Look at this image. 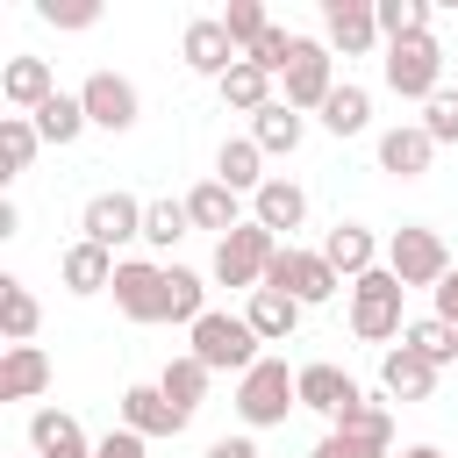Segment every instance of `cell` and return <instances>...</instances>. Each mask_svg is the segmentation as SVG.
<instances>
[{
	"instance_id": "18",
	"label": "cell",
	"mask_w": 458,
	"mask_h": 458,
	"mask_svg": "<svg viewBox=\"0 0 458 458\" xmlns=\"http://www.w3.org/2000/svg\"><path fill=\"white\" fill-rule=\"evenodd\" d=\"M322 258L336 265V279H365L372 265H386V258H379V236H372L365 222H336V229L322 236Z\"/></svg>"
},
{
	"instance_id": "26",
	"label": "cell",
	"mask_w": 458,
	"mask_h": 458,
	"mask_svg": "<svg viewBox=\"0 0 458 458\" xmlns=\"http://www.w3.org/2000/svg\"><path fill=\"white\" fill-rule=\"evenodd\" d=\"M215 86H222V107H236V114H265L272 107V72H258L250 57H236Z\"/></svg>"
},
{
	"instance_id": "25",
	"label": "cell",
	"mask_w": 458,
	"mask_h": 458,
	"mask_svg": "<svg viewBox=\"0 0 458 458\" xmlns=\"http://www.w3.org/2000/svg\"><path fill=\"white\" fill-rule=\"evenodd\" d=\"M215 179H222L229 193H258L272 172H265V150H258L250 136H229V143L215 150Z\"/></svg>"
},
{
	"instance_id": "7",
	"label": "cell",
	"mask_w": 458,
	"mask_h": 458,
	"mask_svg": "<svg viewBox=\"0 0 458 458\" xmlns=\"http://www.w3.org/2000/svg\"><path fill=\"white\" fill-rule=\"evenodd\" d=\"M265 286L272 293H286V301H301V308H322L344 279H336V265L322 258V250H301V243H279V258H272V272H265Z\"/></svg>"
},
{
	"instance_id": "30",
	"label": "cell",
	"mask_w": 458,
	"mask_h": 458,
	"mask_svg": "<svg viewBox=\"0 0 458 458\" xmlns=\"http://www.w3.org/2000/svg\"><path fill=\"white\" fill-rule=\"evenodd\" d=\"M322 129H329V136H365V129H372V93L344 79V86L322 100Z\"/></svg>"
},
{
	"instance_id": "46",
	"label": "cell",
	"mask_w": 458,
	"mask_h": 458,
	"mask_svg": "<svg viewBox=\"0 0 458 458\" xmlns=\"http://www.w3.org/2000/svg\"><path fill=\"white\" fill-rule=\"evenodd\" d=\"M401 458H444V451H437V444H408Z\"/></svg>"
},
{
	"instance_id": "40",
	"label": "cell",
	"mask_w": 458,
	"mask_h": 458,
	"mask_svg": "<svg viewBox=\"0 0 458 458\" xmlns=\"http://www.w3.org/2000/svg\"><path fill=\"white\" fill-rule=\"evenodd\" d=\"M308 458H394V444H379V437H358V429H329Z\"/></svg>"
},
{
	"instance_id": "8",
	"label": "cell",
	"mask_w": 458,
	"mask_h": 458,
	"mask_svg": "<svg viewBox=\"0 0 458 458\" xmlns=\"http://www.w3.org/2000/svg\"><path fill=\"white\" fill-rule=\"evenodd\" d=\"M107 293H114V308H122L129 322H165V293H172V272H165V265H150V258H122Z\"/></svg>"
},
{
	"instance_id": "23",
	"label": "cell",
	"mask_w": 458,
	"mask_h": 458,
	"mask_svg": "<svg viewBox=\"0 0 458 458\" xmlns=\"http://www.w3.org/2000/svg\"><path fill=\"white\" fill-rule=\"evenodd\" d=\"M301 315H308V308L286 301V293H272V286H258V293L243 301V322L258 329V344H286V336L301 329Z\"/></svg>"
},
{
	"instance_id": "33",
	"label": "cell",
	"mask_w": 458,
	"mask_h": 458,
	"mask_svg": "<svg viewBox=\"0 0 458 458\" xmlns=\"http://www.w3.org/2000/svg\"><path fill=\"white\" fill-rule=\"evenodd\" d=\"M401 344H408V351H422L437 372H444V365H458V329H451L444 315H422V322H408V329H401Z\"/></svg>"
},
{
	"instance_id": "6",
	"label": "cell",
	"mask_w": 458,
	"mask_h": 458,
	"mask_svg": "<svg viewBox=\"0 0 458 458\" xmlns=\"http://www.w3.org/2000/svg\"><path fill=\"white\" fill-rule=\"evenodd\" d=\"M386 86L401 93V100H437L444 93V50H437V36H401V43H386Z\"/></svg>"
},
{
	"instance_id": "11",
	"label": "cell",
	"mask_w": 458,
	"mask_h": 458,
	"mask_svg": "<svg viewBox=\"0 0 458 458\" xmlns=\"http://www.w3.org/2000/svg\"><path fill=\"white\" fill-rule=\"evenodd\" d=\"M322 43L344 57H365L379 43V7L372 0H322Z\"/></svg>"
},
{
	"instance_id": "1",
	"label": "cell",
	"mask_w": 458,
	"mask_h": 458,
	"mask_svg": "<svg viewBox=\"0 0 458 458\" xmlns=\"http://www.w3.org/2000/svg\"><path fill=\"white\" fill-rule=\"evenodd\" d=\"M401 293H408V286H401L386 265H372L365 279H351V336L394 351V336L408 329V322H401Z\"/></svg>"
},
{
	"instance_id": "32",
	"label": "cell",
	"mask_w": 458,
	"mask_h": 458,
	"mask_svg": "<svg viewBox=\"0 0 458 458\" xmlns=\"http://www.w3.org/2000/svg\"><path fill=\"white\" fill-rule=\"evenodd\" d=\"M36 150H43L36 122H29V114H0V179H21V172L36 165Z\"/></svg>"
},
{
	"instance_id": "22",
	"label": "cell",
	"mask_w": 458,
	"mask_h": 458,
	"mask_svg": "<svg viewBox=\"0 0 458 458\" xmlns=\"http://www.w3.org/2000/svg\"><path fill=\"white\" fill-rule=\"evenodd\" d=\"M29 444H36V458H93L86 429H79L64 408H36V415H29Z\"/></svg>"
},
{
	"instance_id": "37",
	"label": "cell",
	"mask_w": 458,
	"mask_h": 458,
	"mask_svg": "<svg viewBox=\"0 0 458 458\" xmlns=\"http://www.w3.org/2000/svg\"><path fill=\"white\" fill-rule=\"evenodd\" d=\"M186 229H193L186 200H150V208H143V243H150V250H172Z\"/></svg>"
},
{
	"instance_id": "27",
	"label": "cell",
	"mask_w": 458,
	"mask_h": 458,
	"mask_svg": "<svg viewBox=\"0 0 458 458\" xmlns=\"http://www.w3.org/2000/svg\"><path fill=\"white\" fill-rule=\"evenodd\" d=\"M186 215H193V229H215V236L243 229V208H236V193H229L222 179H200V186L186 193Z\"/></svg>"
},
{
	"instance_id": "42",
	"label": "cell",
	"mask_w": 458,
	"mask_h": 458,
	"mask_svg": "<svg viewBox=\"0 0 458 458\" xmlns=\"http://www.w3.org/2000/svg\"><path fill=\"white\" fill-rule=\"evenodd\" d=\"M36 14H43L50 29H93V21H100L93 0H36Z\"/></svg>"
},
{
	"instance_id": "5",
	"label": "cell",
	"mask_w": 458,
	"mask_h": 458,
	"mask_svg": "<svg viewBox=\"0 0 458 458\" xmlns=\"http://www.w3.org/2000/svg\"><path fill=\"white\" fill-rule=\"evenodd\" d=\"M386 272L401 279V286H444V272H451V250H444V236L437 229H422V222H401L394 236H386Z\"/></svg>"
},
{
	"instance_id": "19",
	"label": "cell",
	"mask_w": 458,
	"mask_h": 458,
	"mask_svg": "<svg viewBox=\"0 0 458 458\" xmlns=\"http://www.w3.org/2000/svg\"><path fill=\"white\" fill-rule=\"evenodd\" d=\"M193 415H179L157 386H122V429H136V437H179Z\"/></svg>"
},
{
	"instance_id": "4",
	"label": "cell",
	"mask_w": 458,
	"mask_h": 458,
	"mask_svg": "<svg viewBox=\"0 0 458 458\" xmlns=\"http://www.w3.org/2000/svg\"><path fill=\"white\" fill-rule=\"evenodd\" d=\"M272 258H279V236H272L265 222H243V229H229V236L215 243V279H222V286H243V293H258V286H265V272H272Z\"/></svg>"
},
{
	"instance_id": "29",
	"label": "cell",
	"mask_w": 458,
	"mask_h": 458,
	"mask_svg": "<svg viewBox=\"0 0 458 458\" xmlns=\"http://www.w3.org/2000/svg\"><path fill=\"white\" fill-rule=\"evenodd\" d=\"M208 379H215V372H208V365H200V358L186 351V358H172V365L157 372V394H165V401H172L179 415H193V408L208 401Z\"/></svg>"
},
{
	"instance_id": "38",
	"label": "cell",
	"mask_w": 458,
	"mask_h": 458,
	"mask_svg": "<svg viewBox=\"0 0 458 458\" xmlns=\"http://www.w3.org/2000/svg\"><path fill=\"white\" fill-rule=\"evenodd\" d=\"M379 7V36L401 43V36H429V0H372Z\"/></svg>"
},
{
	"instance_id": "3",
	"label": "cell",
	"mask_w": 458,
	"mask_h": 458,
	"mask_svg": "<svg viewBox=\"0 0 458 458\" xmlns=\"http://www.w3.org/2000/svg\"><path fill=\"white\" fill-rule=\"evenodd\" d=\"M186 336H193L186 351H193L208 372H236V379H243V372L258 365V329H250L243 315H222V308H208V315H200Z\"/></svg>"
},
{
	"instance_id": "34",
	"label": "cell",
	"mask_w": 458,
	"mask_h": 458,
	"mask_svg": "<svg viewBox=\"0 0 458 458\" xmlns=\"http://www.w3.org/2000/svg\"><path fill=\"white\" fill-rule=\"evenodd\" d=\"M36 322H43L36 293H29L21 279H0V329H7V344H29V336H36Z\"/></svg>"
},
{
	"instance_id": "15",
	"label": "cell",
	"mask_w": 458,
	"mask_h": 458,
	"mask_svg": "<svg viewBox=\"0 0 458 458\" xmlns=\"http://www.w3.org/2000/svg\"><path fill=\"white\" fill-rule=\"evenodd\" d=\"M250 222H265L272 236H286V243H293V229L308 222V193H301L293 179H279V172H272V179L250 193Z\"/></svg>"
},
{
	"instance_id": "28",
	"label": "cell",
	"mask_w": 458,
	"mask_h": 458,
	"mask_svg": "<svg viewBox=\"0 0 458 458\" xmlns=\"http://www.w3.org/2000/svg\"><path fill=\"white\" fill-rule=\"evenodd\" d=\"M29 122H36V136H43V143H57V150H64V143H79V129H93L79 93H50V100H43Z\"/></svg>"
},
{
	"instance_id": "14",
	"label": "cell",
	"mask_w": 458,
	"mask_h": 458,
	"mask_svg": "<svg viewBox=\"0 0 458 458\" xmlns=\"http://www.w3.org/2000/svg\"><path fill=\"white\" fill-rule=\"evenodd\" d=\"M293 386H301V408H308V415H329V422H336L351 401H365V386H358L344 365H301Z\"/></svg>"
},
{
	"instance_id": "45",
	"label": "cell",
	"mask_w": 458,
	"mask_h": 458,
	"mask_svg": "<svg viewBox=\"0 0 458 458\" xmlns=\"http://www.w3.org/2000/svg\"><path fill=\"white\" fill-rule=\"evenodd\" d=\"M208 458H258V444H250V437H215Z\"/></svg>"
},
{
	"instance_id": "24",
	"label": "cell",
	"mask_w": 458,
	"mask_h": 458,
	"mask_svg": "<svg viewBox=\"0 0 458 458\" xmlns=\"http://www.w3.org/2000/svg\"><path fill=\"white\" fill-rule=\"evenodd\" d=\"M43 386H50V358L36 344H7V358H0V401H36Z\"/></svg>"
},
{
	"instance_id": "13",
	"label": "cell",
	"mask_w": 458,
	"mask_h": 458,
	"mask_svg": "<svg viewBox=\"0 0 458 458\" xmlns=\"http://www.w3.org/2000/svg\"><path fill=\"white\" fill-rule=\"evenodd\" d=\"M179 57H186V72H200V79H222L243 50L229 43V29H222V14H193L186 21V36H179Z\"/></svg>"
},
{
	"instance_id": "44",
	"label": "cell",
	"mask_w": 458,
	"mask_h": 458,
	"mask_svg": "<svg viewBox=\"0 0 458 458\" xmlns=\"http://www.w3.org/2000/svg\"><path fill=\"white\" fill-rule=\"evenodd\" d=\"M437 315L458 329V265H451V272H444V286H437Z\"/></svg>"
},
{
	"instance_id": "16",
	"label": "cell",
	"mask_w": 458,
	"mask_h": 458,
	"mask_svg": "<svg viewBox=\"0 0 458 458\" xmlns=\"http://www.w3.org/2000/svg\"><path fill=\"white\" fill-rule=\"evenodd\" d=\"M379 394H386V401H429V394H437V365H429L422 351L394 344V351L379 358Z\"/></svg>"
},
{
	"instance_id": "43",
	"label": "cell",
	"mask_w": 458,
	"mask_h": 458,
	"mask_svg": "<svg viewBox=\"0 0 458 458\" xmlns=\"http://www.w3.org/2000/svg\"><path fill=\"white\" fill-rule=\"evenodd\" d=\"M143 444H150V437H136V429H107V437L93 444V458H143Z\"/></svg>"
},
{
	"instance_id": "9",
	"label": "cell",
	"mask_w": 458,
	"mask_h": 458,
	"mask_svg": "<svg viewBox=\"0 0 458 458\" xmlns=\"http://www.w3.org/2000/svg\"><path fill=\"white\" fill-rule=\"evenodd\" d=\"M336 93V72H329V43L322 36H301L293 43V64H286V107L293 114H322V100Z\"/></svg>"
},
{
	"instance_id": "35",
	"label": "cell",
	"mask_w": 458,
	"mask_h": 458,
	"mask_svg": "<svg viewBox=\"0 0 458 458\" xmlns=\"http://www.w3.org/2000/svg\"><path fill=\"white\" fill-rule=\"evenodd\" d=\"M172 272V293H165V322H200L208 315V286H200V272H186V265H165Z\"/></svg>"
},
{
	"instance_id": "10",
	"label": "cell",
	"mask_w": 458,
	"mask_h": 458,
	"mask_svg": "<svg viewBox=\"0 0 458 458\" xmlns=\"http://www.w3.org/2000/svg\"><path fill=\"white\" fill-rule=\"evenodd\" d=\"M79 100H86V122L107 129V136H129L136 114H143V100H136V86H129L122 72H93V79L79 86Z\"/></svg>"
},
{
	"instance_id": "39",
	"label": "cell",
	"mask_w": 458,
	"mask_h": 458,
	"mask_svg": "<svg viewBox=\"0 0 458 458\" xmlns=\"http://www.w3.org/2000/svg\"><path fill=\"white\" fill-rule=\"evenodd\" d=\"M222 29H229V43H236V50H250V43L272 29V14H265L258 0H229V7H222Z\"/></svg>"
},
{
	"instance_id": "41",
	"label": "cell",
	"mask_w": 458,
	"mask_h": 458,
	"mask_svg": "<svg viewBox=\"0 0 458 458\" xmlns=\"http://www.w3.org/2000/svg\"><path fill=\"white\" fill-rule=\"evenodd\" d=\"M422 129H429V143H458V86L422 100Z\"/></svg>"
},
{
	"instance_id": "17",
	"label": "cell",
	"mask_w": 458,
	"mask_h": 458,
	"mask_svg": "<svg viewBox=\"0 0 458 458\" xmlns=\"http://www.w3.org/2000/svg\"><path fill=\"white\" fill-rule=\"evenodd\" d=\"M50 93H57L50 57H7V64H0V100H7L14 114H36Z\"/></svg>"
},
{
	"instance_id": "31",
	"label": "cell",
	"mask_w": 458,
	"mask_h": 458,
	"mask_svg": "<svg viewBox=\"0 0 458 458\" xmlns=\"http://www.w3.org/2000/svg\"><path fill=\"white\" fill-rule=\"evenodd\" d=\"M301 136H308V122H301L286 100H272L265 114H250V143H258L265 157H279V150H301Z\"/></svg>"
},
{
	"instance_id": "12",
	"label": "cell",
	"mask_w": 458,
	"mask_h": 458,
	"mask_svg": "<svg viewBox=\"0 0 458 458\" xmlns=\"http://www.w3.org/2000/svg\"><path fill=\"white\" fill-rule=\"evenodd\" d=\"M79 229H86V243L114 250V243L143 236V200H136V193H93L86 215H79Z\"/></svg>"
},
{
	"instance_id": "2",
	"label": "cell",
	"mask_w": 458,
	"mask_h": 458,
	"mask_svg": "<svg viewBox=\"0 0 458 458\" xmlns=\"http://www.w3.org/2000/svg\"><path fill=\"white\" fill-rule=\"evenodd\" d=\"M293 408H301V386H293L286 358H258V365L236 379V415H243V429H279Z\"/></svg>"
},
{
	"instance_id": "36",
	"label": "cell",
	"mask_w": 458,
	"mask_h": 458,
	"mask_svg": "<svg viewBox=\"0 0 458 458\" xmlns=\"http://www.w3.org/2000/svg\"><path fill=\"white\" fill-rule=\"evenodd\" d=\"M329 429H358V437H379V444H394V401L386 394H365V401H351Z\"/></svg>"
},
{
	"instance_id": "21",
	"label": "cell",
	"mask_w": 458,
	"mask_h": 458,
	"mask_svg": "<svg viewBox=\"0 0 458 458\" xmlns=\"http://www.w3.org/2000/svg\"><path fill=\"white\" fill-rule=\"evenodd\" d=\"M57 279H64V293H107L114 286V250H100V243H72L64 258H57Z\"/></svg>"
},
{
	"instance_id": "20",
	"label": "cell",
	"mask_w": 458,
	"mask_h": 458,
	"mask_svg": "<svg viewBox=\"0 0 458 458\" xmlns=\"http://www.w3.org/2000/svg\"><path fill=\"white\" fill-rule=\"evenodd\" d=\"M429 157H437V143H429L422 122H401V129L379 136V172H394V179H422Z\"/></svg>"
}]
</instances>
